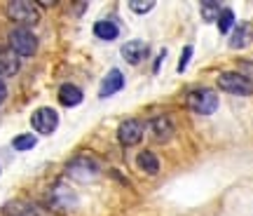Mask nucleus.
<instances>
[{"label":"nucleus","instance_id":"15","mask_svg":"<svg viewBox=\"0 0 253 216\" xmlns=\"http://www.w3.org/2000/svg\"><path fill=\"white\" fill-rule=\"evenodd\" d=\"M59 101H61L63 106H78L82 101L80 87H75V85H61V90H59Z\"/></svg>","mask_w":253,"mask_h":216},{"label":"nucleus","instance_id":"17","mask_svg":"<svg viewBox=\"0 0 253 216\" xmlns=\"http://www.w3.org/2000/svg\"><path fill=\"white\" fill-rule=\"evenodd\" d=\"M36 141H38V139L33 134H19L17 139L12 141V146H14L17 151H31V148L36 146Z\"/></svg>","mask_w":253,"mask_h":216},{"label":"nucleus","instance_id":"9","mask_svg":"<svg viewBox=\"0 0 253 216\" xmlns=\"http://www.w3.org/2000/svg\"><path fill=\"white\" fill-rule=\"evenodd\" d=\"M122 56H125V61L131 63V66L141 63L145 56H148V43H143V40H129V43L122 47Z\"/></svg>","mask_w":253,"mask_h":216},{"label":"nucleus","instance_id":"1","mask_svg":"<svg viewBox=\"0 0 253 216\" xmlns=\"http://www.w3.org/2000/svg\"><path fill=\"white\" fill-rule=\"evenodd\" d=\"M7 17L14 24H19V28H26L40 21V9L31 0H14V2L7 5Z\"/></svg>","mask_w":253,"mask_h":216},{"label":"nucleus","instance_id":"13","mask_svg":"<svg viewBox=\"0 0 253 216\" xmlns=\"http://www.w3.org/2000/svg\"><path fill=\"white\" fill-rule=\"evenodd\" d=\"M251 38H253L251 24H242V26L235 28V33H232V38H230V47H235V50H242V47H246L249 43H251Z\"/></svg>","mask_w":253,"mask_h":216},{"label":"nucleus","instance_id":"19","mask_svg":"<svg viewBox=\"0 0 253 216\" xmlns=\"http://www.w3.org/2000/svg\"><path fill=\"white\" fill-rule=\"evenodd\" d=\"M202 14L207 21H213V19L220 17V5L218 2H202Z\"/></svg>","mask_w":253,"mask_h":216},{"label":"nucleus","instance_id":"12","mask_svg":"<svg viewBox=\"0 0 253 216\" xmlns=\"http://www.w3.org/2000/svg\"><path fill=\"white\" fill-rule=\"evenodd\" d=\"M2 216H40V212L28 202H7L2 207Z\"/></svg>","mask_w":253,"mask_h":216},{"label":"nucleus","instance_id":"3","mask_svg":"<svg viewBox=\"0 0 253 216\" xmlns=\"http://www.w3.org/2000/svg\"><path fill=\"white\" fill-rule=\"evenodd\" d=\"M218 87L223 92H230V94H237V97H249L253 94V82L249 78H244L242 73H220L218 75Z\"/></svg>","mask_w":253,"mask_h":216},{"label":"nucleus","instance_id":"4","mask_svg":"<svg viewBox=\"0 0 253 216\" xmlns=\"http://www.w3.org/2000/svg\"><path fill=\"white\" fill-rule=\"evenodd\" d=\"M9 47L17 56H33L38 52V38L28 28H14L9 33Z\"/></svg>","mask_w":253,"mask_h":216},{"label":"nucleus","instance_id":"11","mask_svg":"<svg viewBox=\"0 0 253 216\" xmlns=\"http://www.w3.org/2000/svg\"><path fill=\"white\" fill-rule=\"evenodd\" d=\"M125 87V75L118 71V68H113V71L106 75V80H103V85H101V97L106 99V97H113L115 92H120Z\"/></svg>","mask_w":253,"mask_h":216},{"label":"nucleus","instance_id":"2","mask_svg":"<svg viewBox=\"0 0 253 216\" xmlns=\"http://www.w3.org/2000/svg\"><path fill=\"white\" fill-rule=\"evenodd\" d=\"M185 104H188V108L195 110L197 115H211V113L218 110V94L207 90V87H199V90L188 92Z\"/></svg>","mask_w":253,"mask_h":216},{"label":"nucleus","instance_id":"14","mask_svg":"<svg viewBox=\"0 0 253 216\" xmlns=\"http://www.w3.org/2000/svg\"><path fill=\"white\" fill-rule=\"evenodd\" d=\"M94 36L101 38V40H115V38L120 36V28L115 21L103 19V21H96V24H94Z\"/></svg>","mask_w":253,"mask_h":216},{"label":"nucleus","instance_id":"6","mask_svg":"<svg viewBox=\"0 0 253 216\" xmlns=\"http://www.w3.org/2000/svg\"><path fill=\"white\" fill-rule=\"evenodd\" d=\"M143 129H145V125L141 122V120H136V117L125 120V122L120 125V129H118L120 144L122 146H136L141 139H143Z\"/></svg>","mask_w":253,"mask_h":216},{"label":"nucleus","instance_id":"21","mask_svg":"<svg viewBox=\"0 0 253 216\" xmlns=\"http://www.w3.org/2000/svg\"><path fill=\"white\" fill-rule=\"evenodd\" d=\"M129 7L134 9L136 14H143V12H150L155 7V2H129Z\"/></svg>","mask_w":253,"mask_h":216},{"label":"nucleus","instance_id":"5","mask_svg":"<svg viewBox=\"0 0 253 216\" xmlns=\"http://www.w3.org/2000/svg\"><path fill=\"white\" fill-rule=\"evenodd\" d=\"M31 125L33 129H38L40 134H52L59 125V113H56L54 108H38L33 117H31Z\"/></svg>","mask_w":253,"mask_h":216},{"label":"nucleus","instance_id":"22","mask_svg":"<svg viewBox=\"0 0 253 216\" xmlns=\"http://www.w3.org/2000/svg\"><path fill=\"white\" fill-rule=\"evenodd\" d=\"M5 97H7V87H5V80L0 78V104L5 101Z\"/></svg>","mask_w":253,"mask_h":216},{"label":"nucleus","instance_id":"8","mask_svg":"<svg viewBox=\"0 0 253 216\" xmlns=\"http://www.w3.org/2000/svg\"><path fill=\"white\" fill-rule=\"evenodd\" d=\"M68 174L75 179H91L99 174V164L94 160H87V158H78L68 164Z\"/></svg>","mask_w":253,"mask_h":216},{"label":"nucleus","instance_id":"16","mask_svg":"<svg viewBox=\"0 0 253 216\" xmlns=\"http://www.w3.org/2000/svg\"><path fill=\"white\" fill-rule=\"evenodd\" d=\"M136 164H138V169H143L145 174H157V171H160V160H157V158H155L150 151L138 153V158H136Z\"/></svg>","mask_w":253,"mask_h":216},{"label":"nucleus","instance_id":"20","mask_svg":"<svg viewBox=\"0 0 253 216\" xmlns=\"http://www.w3.org/2000/svg\"><path fill=\"white\" fill-rule=\"evenodd\" d=\"M190 59H192V47L185 45V47H183V56H181V61H178V73H183L185 68H188Z\"/></svg>","mask_w":253,"mask_h":216},{"label":"nucleus","instance_id":"7","mask_svg":"<svg viewBox=\"0 0 253 216\" xmlns=\"http://www.w3.org/2000/svg\"><path fill=\"white\" fill-rule=\"evenodd\" d=\"M19 73V56L7 45H0V78H12Z\"/></svg>","mask_w":253,"mask_h":216},{"label":"nucleus","instance_id":"10","mask_svg":"<svg viewBox=\"0 0 253 216\" xmlns=\"http://www.w3.org/2000/svg\"><path fill=\"white\" fill-rule=\"evenodd\" d=\"M150 129H153V136L157 141H169L173 136V122L167 115H157L150 120Z\"/></svg>","mask_w":253,"mask_h":216},{"label":"nucleus","instance_id":"18","mask_svg":"<svg viewBox=\"0 0 253 216\" xmlns=\"http://www.w3.org/2000/svg\"><path fill=\"white\" fill-rule=\"evenodd\" d=\"M232 24H235V14H232V9H223V12H220V17H218V28H220L223 33H227V31L232 28Z\"/></svg>","mask_w":253,"mask_h":216}]
</instances>
